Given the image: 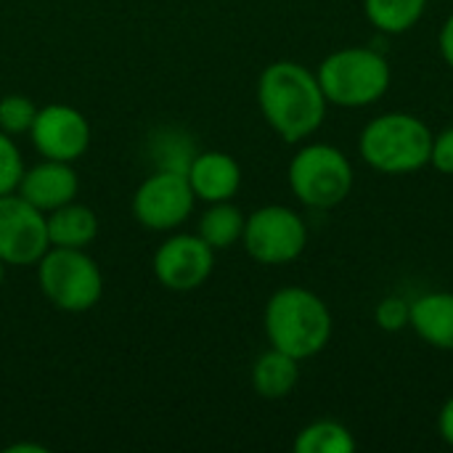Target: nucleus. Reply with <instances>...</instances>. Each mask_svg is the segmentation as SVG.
<instances>
[{"instance_id": "obj_1", "label": "nucleus", "mask_w": 453, "mask_h": 453, "mask_svg": "<svg viewBox=\"0 0 453 453\" xmlns=\"http://www.w3.org/2000/svg\"><path fill=\"white\" fill-rule=\"evenodd\" d=\"M257 104L271 130L287 143L311 138L324 125L329 106L316 72L297 61H273L260 72Z\"/></svg>"}, {"instance_id": "obj_2", "label": "nucleus", "mask_w": 453, "mask_h": 453, "mask_svg": "<svg viewBox=\"0 0 453 453\" xmlns=\"http://www.w3.org/2000/svg\"><path fill=\"white\" fill-rule=\"evenodd\" d=\"M263 326L271 348L305 361L319 356L332 340V313L329 305L305 287H284L271 295Z\"/></svg>"}, {"instance_id": "obj_3", "label": "nucleus", "mask_w": 453, "mask_h": 453, "mask_svg": "<svg viewBox=\"0 0 453 453\" xmlns=\"http://www.w3.org/2000/svg\"><path fill=\"white\" fill-rule=\"evenodd\" d=\"M361 159L385 175H409L430 165L433 130L409 111L374 117L358 138Z\"/></svg>"}, {"instance_id": "obj_4", "label": "nucleus", "mask_w": 453, "mask_h": 453, "mask_svg": "<svg viewBox=\"0 0 453 453\" xmlns=\"http://www.w3.org/2000/svg\"><path fill=\"white\" fill-rule=\"evenodd\" d=\"M316 77L324 90V98L345 109L377 104L393 82L388 58L366 45L340 48L329 53L316 69Z\"/></svg>"}, {"instance_id": "obj_5", "label": "nucleus", "mask_w": 453, "mask_h": 453, "mask_svg": "<svg viewBox=\"0 0 453 453\" xmlns=\"http://www.w3.org/2000/svg\"><path fill=\"white\" fill-rule=\"evenodd\" d=\"M37 284L45 300L64 313H85L104 295V273L85 250L50 247L37 263Z\"/></svg>"}, {"instance_id": "obj_6", "label": "nucleus", "mask_w": 453, "mask_h": 453, "mask_svg": "<svg viewBox=\"0 0 453 453\" xmlns=\"http://www.w3.org/2000/svg\"><path fill=\"white\" fill-rule=\"evenodd\" d=\"M292 194L311 210H332L342 204L353 188V165L348 154L332 143L303 146L287 170Z\"/></svg>"}, {"instance_id": "obj_7", "label": "nucleus", "mask_w": 453, "mask_h": 453, "mask_svg": "<svg viewBox=\"0 0 453 453\" xmlns=\"http://www.w3.org/2000/svg\"><path fill=\"white\" fill-rule=\"evenodd\" d=\"M242 244L263 265H287L305 252L308 226L292 207L265 204L247 215Z\"/></svg>"}, {"instance_id": "obj_8", "label": "nucleus", "mask_w": 453, "mask_h": 453, "mask_svg": "<svg viewBox=\"0 0 453 453\" xmlns=\"http://www.w3.org/2000/svg\"><path fill=\"white\" fill-rule=\"evenodd\" d=\"M194 191L186 170H159L149 175L133 196V215L149 231H175L194 212Z\"/></svg>"}, {"instance_id": "obj_9", "label": "nucleus", "mask_w": 453, "mask_h": 453, "mask_svg": "<svg viewBox=\"0 0 453 453\" xmlns=\"http://www.w3.org/2000/svg\"><path fill=\"white\" fill-rule=\"evenodd\" d=\"M48 250V215L16 191L0 196V260L13 268H29Z\"/></svg>"}, {"instance_id": "obj_10", "label": "nucleus", "mask_w": 453, "mask_h": 453, "mask_svg": "<svg viewBox=\"0 0 453 453\" xmlns=\"http://www.w3.org/2000/svg\"><path fill=\"white\" fill-rule=\"evenodd\" d=\"M157 281L170 292L199 289L215 268V250L199 234H173L151 260Z\"/></svg>"}, {"instance_id": "obj_11", "label": "nucleus", "mask_w": 453, "mask_h": 453, "mask_svg": "<svg viewBox=\"0 0 453 453\" xmlns=\"http://www.w3.org/2000/svg\"><path fill=\"white\" fill-rule=\"evenodd\" d=\"M29 138L42 159L74 165L90 146V122L69 104H48L37 109Z\"/></svg>"}, {"instance_id": "obj_12", "label": "nucleus", "mask_w": 453, "mask_h": 453, "mask_svg": "<svg viewBox=\"0 0 453 453\" xmlns=\"http://www.w3.org/2000/svg\"><path fill=\"white\" fill-rule=\"evenodd\" d=\"M19 196H24L29 204H35L40 212H53L69 202L77 199L80 194V178L72 167V162H58V159H42L35 167L24 170L19 188Z\"/></svg>"}, {"instance_id": "obj_13", "label": "nucleus", "mask_w": 453, "mask_h": 453, "mask_svg": "<svg viewBox=\"0 0 453 453\" xmlns=\"http://www.w3.org/2000/svg\"><path fill=\"white\" fill-rule=\"evenodd\" d=\"M186 178L196 199L215 204L231 202L242 188V167L226 151H202L186 165Z\"/></svg>"}, {"instance_id": "obj_14", "label": "nucleus", "mask_w": 453, "mask_h": 453, "mask_svg": "<svg viewBox=\"0 0 453 453\" xmlns=\"http://www.w3.org/2000/svg\"><path fill=\"white\" fill-rule=\"evenodd\" d=\"M419 340L438 350H453V292H427L411 303V324Z\"/></svg>"}, {"instance_id": "obj_15", "label": "nucleus", "mask_w": 453, "mask_h": 453, "mask_svg": "<svg viewBox=\"0 0 453 453\" xmlns=\"http://www.w3.org/2000/svg\"><path fill=\"white\" fill-rule=\"evenodd\" d=\"M98 236V215L80 204L77 199L48 212V239L50 247L88 250Z\"/></svg>"}, {"instance_id": "obj_16", "label": "nucleus", "mask_w": 453, "mask_h": 453, "mask_svg": "<svg viewBox=\"0 0 453 453\" xmlns=\"http://www.w3.org/2000/svg\"><path fill=\"white\" fill-rule=\"evenodd\" d=\"M300 382V361L271 348L252 366V388L260 398H287Z\"/></svg>"}, {"instance_id": "obj_17", "label": "nucleus", "mask_w": 453, "mask_h": 453, "mask_svg": "<svg viewBox=\"0 0 453 453\" xmlns=\"http://www.w3.org/2000/svg\"><path fill=\"white\" fill-rule=\"evenodd\" d=\"M244 212L231 204V202H215L204 210L202 220H199V236L218 252V250H228L236 242H242L244 234Z\"/></svg>"}, {"instance_id": "obj_18", "label": "nucleus", "mask_w": 453, "mask_h": 453, "mask_svg": "<svg viewBox=\"0 0 453 453\" xmlns=\"http://www.w3.org/2000/svg\"><path fill=\"white\" fill-rule=\"evenodd\" d=\"M427 0H364V13L385 35H403L419 24Z\"/></svg>"}, {"instance_id": "obj_19", "label": "nucleus", "mask_w": 453, "mask_h": 453, "mask_svg": "<svg viewBox=\"0 0 453 453\" xmlns=\"http://www.w3.org/2000/svg\"><path fill=\"white\" fill-rule=\"evenodd\" d=\"M358 449L350 427L334 419H319L303 427L295 438L297 453H353Z\"/></svg>"}, {"instance_id": "obj_20", "label": "nucleus", "mask_w": 453, "mask_h": 453, "mask_svg": "<svg viewBox=\"0 0 453 453\" xmlns=\"http://www.w3.org/2000/svg\"><path fill=\"white\" fill-rule=\"evenodd\" d=\"M37 117V106L32 98L21 93H8L0 98V130L8 135H21L32 130V122Z\"/></svg>"}, {"instance_id": "obj_21", "label": "nucleus", "mask_w": 453, "mask_h": 453, "mask_svg": "<svg viewBox=\"0 0 453 453\" xmlns=\"http://www.w3.org/2000/svg\"><path fill=\"white\" fill-rule=\"evenodd\" d=\"M24 159L13 141V135L0 130V196L13 194L19 188V180L24 175Z\"/></svg>"}, {"instance_id": "obj_22", "label": "nucleus", "mask_w": 453, "mask_h": 453, "mask_svg": "<svg viewBox=\"0 0 453 453\" xmlns=\"http://www.w3.org/2000/svg\"><path fill=\"white\" fill-rule=\"evenodd\" d=\"M374 321L382 332L398 334V332L409 329V324H411V303L403 300L401 295H388L377 303Z\"/></svg>"}, {"instance_id": "obj_23", "label": "nucleus", "mask_w": 453, "mask_h": 453, "mask_svg": "<svg viewBox=\"0 0 453 453\" xmlns=\"http://www.w3.org/2000/svg\"><path fill=\"white\" fill-rule=\"evenodd\" d=\"M430 165L443 175H453V127H446L438 135H433Z\"/></svg>"}, {"instance_id": "obj_24", "label": "nucleus", "mask_w": 453, "mask_h": 453, "mask_svg": "<svg viewBox=\"0 0 453 453\" xmlns=\"http://www.w3.org/2000/svg\"><path fill=\"white\" fill-rule=\"evenodd\" d=\"M438 433H441V438L453 449V395L443 403V409L438 414Z\"/></svg>"}, {"instance_id": "obj_25", "label": "nucleus", "mask_w": 453, "mask_h": 453, "mask_svg": "<svg viewBox=\"0 0 453 453\" xmlns=\"http://www.w3.org/2000/svg\"><path fill=\"white\" fill-rule=\"evenodd\" d=\"M438 45H441V53H443V61L453 69V13L446 19V24L441 27V35H438Z\"/></svg>"}, {"instance_id": "obj_26", "label": "nucleus", "mask_w": 453, "mask_h": 453, "mask_svg": "<svg viewBox=\"0 0 453 453\" xmlns=\"http://www.w3.org/2000/svg\"><path fill=\"white\" fill-rule=\"evenodd\" d=\"M5 268H8V265H5V263L0 260V287H3V279H5Z\"/></svg>"}, {"instance_id": "obj_27", "label": "nucleus", "mask_w": 453, "mask_h": 453, "mask_svg": "<svg viewBox=\"0 0 453 453\" xmlns=\"http://www.w3.org/2000/svg\"><path fill=\"white\" fill-rule=\"evenodd\" d=\"M427 3H430V0H427Z\"/></svg>"}]
</instances>
